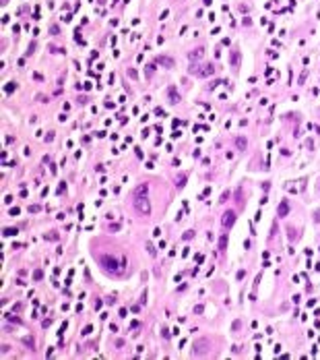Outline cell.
Listing matches in <instances>:
<instances>
[{
	"label": "cell",
	"instance_id": "obj_18",
	"mask_svg": "<svg viewBox=\"0 0 320 360\" xmlns=\"http://www.w3.org/2000/svg\"><path fill=\"white\" fill-rule=\"evenodd\" d=\"M29 211H31V213H37V211H39V205H31Z\"/></svg>",
	"mask_w": 320,
	"mask_h": 360
},
{
	"label": "cell",
	"instance_id": "obj_11",
	"mask_svg": "<svg viewBox=\"0 0 320 360\" xmlns=\"http://www.w3.org/2000/svg\"><path fill=\"white\" fill-rule=\"evenodd\" d=\"M157 60H159L161 64H167V69H171V66H174V60H171V58H167V56H159Z\"/></svg>",
	"mask_w": 320,
	"mask_h": 360
},
{
	"label": "cell",
	"instance_id": "obj_17",
	"mask_svg": "<svg viewBox=\"0 0 320 360\" xmlns=\"http://www.w3.org/2000/svg\"><path fill=\"white\" fill-rule=\"evenodd\" d=\"M229 195H232V193H229V190H225V193L221 195V199H219V201H221V203H225V201H227V199H229Z\"/></svg>",
	"mask_w": 320,
	"mask_h": 360
},
{
	"label": "cell",
	"instance_id": "obj_16",
	"mask_svg": "<svg viewBox=\"0 0 320 360\" xmlns=\"http://www.w3.org/2000/svg\"><path fill=\"white\" fill-rule=\"evenodd\" d=\"M200 56H203V50H200V48H198V52H190V58H192V60H194V58H200Z\"/></svg>",
	"mask_w": 320,
	"mask_h": 360
},
{
	"label": "cell",
	"instance_id": "obj_3",
	"mask_svg": "<svg viewBox=\"0 0 320 360\" xmlns=\"http://www.w3.org/2000/svg\"><path fill=\"white\" fill-rule=\"evenodd\" d=\"M134 209L143 215H149L151 213V201H149V195L147 197H136L134 199Z\"/></svg>",
	"mask_w": 320,
	"mask_h": 360
},
{
	"label": "cell",
	"instance_id": "obj_5",
	"mask_svg": "<svg viewBox=\"0 0 320 360\" xmlns=\"http://www.w3.org/2000/svg\"><path fill=\"white\" fill-rule=\"evenodd\" d=\"M221 224H223L225 230H229L233 224H236V211H232V209H229V211H225L223 217H221Z\"/></svg>",
	"mask_w": 320,
	"mask_h": 360
},
{
	"label": "cell",
	"instance_id": "obj_4",
	"mask_svg": "<svg viewBox=\"0 0 320 360\" xmlns=\"http://www.w3.org/2000/svg\"><path fill=\"white\" fill-rule=\"evenodd\" d=\"M190 73L196 77H209L215 73V66L213 64H203V69H196V66H190Z\"/></svg>",
	"mask_w": 320,
	"mask_h": 360
},
{
	"label": "cell",
	"instance_id": "obj_19",
	"mask_svg": "<svg viewBox=\"0 0 320 360\" xmlns=\"http://www.w3.org/2000/svg\"><path fill=\"white\" fill-rule=\"evenodd\" d=\"M41 275H43V273H41L39 269H37V271H35V273H33V277H35V279H41Z\"/></svg>",
	"mask_w": 320,
	"mask_h": 360
},
{
	"label": "cell",
	"instance_id": "obj_7",
	"mask_svg": "<svg viewBox=\"0 0 320 360\" xmlns=\"http://www.w3.org/2000/svg\"><path fill=\"white\" fill-rule=\"evenodd\" d=\"M233 145H236V149H238V151H244V149H248V139H244V137H236Z\"/></svg>",
	"mask_w": 320,
	"mask_h": 360
},
{
	"label": "cell",
	"instance_id": "obj_9",
	"mask_svg": "<svg viewBox=\"0 0 320 360\" xmlns=\"http://www.w3.org/2000/svg\"><path fill=\"white\" fill-rule=\"evenodd\" d=\"M217 246H219V250H225V249H227V234H225V232L221 234V238H219V244H217Z\"/></svg>",
	"mask_w": 320,
	"mask_h": 360
},
{
	"label": "cell",
	"instance_id": "obj_12",
	"mask_svg": "<svg viewBox=\"0 0 320 360\" xmlns=\"http://www.w3.org/2000/svg\"><path fill=\"white\" fill-rule=\"evenodd\" d=\"M21 341H23L25 346H29V350H33V348H35V339H33V337H29V335H27V337H23Z\"/></svg>",
	"mask_w": 320,
	"mask_h": 360
},
{
	"label": "cell",
	"instance_id": "obj_2",
	"mask_svg": "<svg viewBox=\"0 0 320 360\" xmlns=\"http://www.w3.org/2000/svg\"><path fill=\"white\" fill-rule=\"evenodd\" d=\"M211 350V339L209 337H200L194 341V346H192V356H207Z\"/></svg>",
	"mask_w": 320,
	"mask_h": 360
},
{
	"label": "cell",
	"instance_id": "obj_14",
	"mask_svg": "<svg viewBox=\"0 0 320 360\" xmlns=\"http://www.w3.org/2000/svg\"><path fill=\"white\" fill-rule=\"evenodd\" d=\"M170 97H171V104H178V102H180V97H178V93L174 89H170Z\"/></svg>",
	"mask_w": 320,
	"mask_h": 360
},
{
	"label": "cell",
	"instance_id": "obj_10",
	"mask_svg": "<svg viewBox=\"0 0 320 360\" xmlns=\"http://www.w3.org/2000/svg\"><path fill=\"white\" fill-rule=\"evenodd\" d=\"M229 60H232V64L236 66V69L240 66V52H238V50H233V52H232V58H229Z\"/></svg>",
	"mask_w": 320,
	"mask_h": 360
},
{
	"label": "cell",
	"instance_id": "obj_15",
	"mask_svg": "<svg viewBox=\"0 0 320 360\" xmlns=\"http://www.w3.org/2000/svg\"><path fill=\"white\" fill-rule=\"evenodd\" d=\"M17 232H19L17 228H6L4 230V236H13V234H17Z\"/></svg>",
	"mask_w": 320,
	"mask_h": 360
},
{
	"label": "cell",
	"instance_id": "obj_8",
	"mask_svg": "<svg viewBox=\"0 0 320 360\" xmlns=\"http://www.w3.org/2000/svg\"><path fill=\"white\" fill-rule=\"evenodd\" d=\"M287 213H289V203H287V201H283V203L279 205V215H281V217H285Z\"/></svg>",
	"mask_w": 320,
	"mask_h": 360
},
{
	"label": "cell",
	"instance_id": "obj_13",
	"mask_svg": "<svg viewBox=\"0 0 320 360\" xmlns=\"http://www.w3.org/2000/svg\"><path fill=\"white\" fill-rule=\"evenodd\" d=\"M184 184H186V174H182V176H178V178H176V186L182 188Z\"/></svg>",
	"mask_w": 320,
	"mask_h": 360
},
{
	"label": "cell",
	"instance_id": "obj_1",
	"mask_svg": "<svg viewBox=\"0 0 320 360\" xmlns=\"http://www.w3.org/2000/svg\"><path fill=\"white\" fill-rule=\"evenodd\" d=\"M97 259H99V265L108 273H112V275L114 273H122L124 265H120V263H124V261H118L116 257H112V255H101V257H97Z\"/></svg>",
	"mask_w": 320,
	"mask_h": 360
},
{
	"label": "cell",
	"instance_id": "obj_6",
	"mask_svg": "<svg viewBox=\"0 0 320 360\" xmlns=\"http://www.w3.org/2000/svg\"><path fill=\"white\" fill-rule=\"evenodd\" d=\"M149 195V184H138V186L132 190V199H136V197H147Z\"/></svg>",
	"mask_w": 320,
	"mask_h": 360
}]
</instances>
